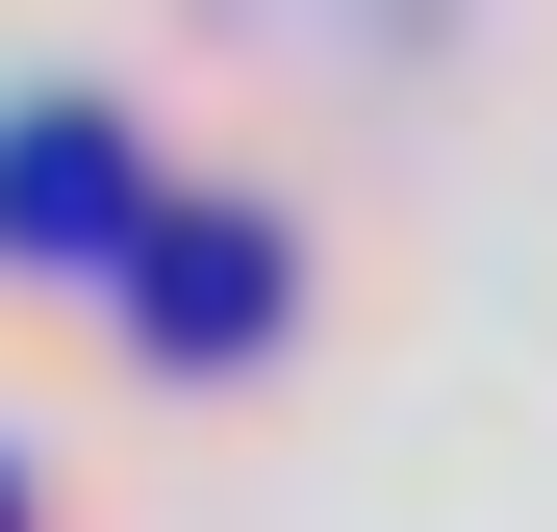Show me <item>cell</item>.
<instances>
[{
    "instance_id": "6da1fadb",
    "label": "cell",
    "mask_w": 557,
    "mask_h": 532,
    "mask_svg": "<svg viewBox=\"0 0 557 532\" xmlns=\"http://www.w3.org/2000/svg\"><path fill=\"white\" fill-rule=\"evenodd\" d=\"M127 203H152V177H127L102 102H26V127H0V253H102Z\"/></svg>"
},
{
    "instance_id": "7a4b0ae2",
    "label": "cell",
    "mask_w": 557,
    "mask_h": 532,
    "mask_svg": "<svg viewBox=\"0 0 557 532\" xmlns=\"http://www.w3.org/2000/svg\"><path fill=\"white\" fill-rule=\"evenodd\" d=\"M253 305H278V228H152V355H253Z\"/></svg>"
}]
</instances>
